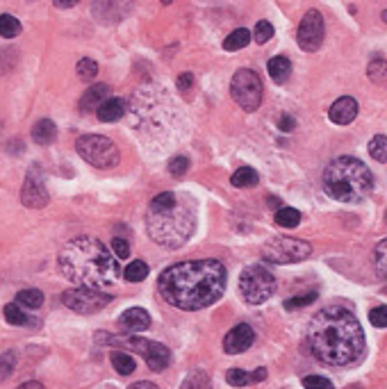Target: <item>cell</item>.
I'll list each match as a JSON object with an SVG mask.
<instances>
[{
  "mask_svg": "<svg viewBox=\"0 0 387 389\" xmlns=\"http://www.w3.org/2000/svg\"><path fill=\"white\" fill-rule=\"evenodd\" d=\"M328 116H331V121L338 123V125L353 123V121H356V116H358V100L351 98V96L338 98L331 105V109H328Z\"/></svg>",
  "mask_w": 387,
  "mask_h": 389,
  "instance_id": "15",
  "label": "cell"
},
{
  "mask_svg": "<svg viewBox=\"0 0 387 389\" xmlns=\"http://www.w3.org/2000/svg\"><path fill=\"white\" fill-rule=\"evenodd\" d=\"M180 389H210V378L205 374H200V371H196V374H191L189 378H184Z\"/></svg>",
  "mask_w": 387,
  "mask_h": 389,
  "instance_id": "36",
  "label": "cell"
},
{
  "mask_svg": "<svg viewBox=\"0 0 387 389\" xmlns=\"http://www.w3.org/2000/svg\"><path fill=\"white\" fill-rule=\"evenodd\" d=\"M374 189V173L358 157L342 155L335 157L324 168V191L333 200L360 203Z\"/></svg>",
  "mask_w": 387,
  "mask_h": 389,
  "instance_id": "5",
  "label": "cell"
},
{
  "mask_svg": "<svg viewBox=\"0 0 387 389\" xmlns=\"http://www.w3.org/2000/svg\"><path fill=\"white\" fill-rule=\"evenodd\" d=\"M112 251H114V255L119 257V260H125L130 255V244L123 239V237H114V241H112Z\"/></svg>",
  "mask_w": 387,
  "mask_h": 389,
  "instance_id": "41",
  "label": "cell"
},
{
  "mask_svg": "<svg viewBox=\"0 0 387 389\" xmlns=\"http://www.w3.org/2000/svg\"><path fill=\"white\" fill-rule=\"evenodd\" d=\"M297 41L306 53H315V50L322 48V44H324V16H322V12L310 10L306 16H303L299 32H297Z\"/></svg>",
  "mask_w": 387,
  "mask_h": 389,
  "instance_id": "12",
  "label": "cell"
},
{
  "mask_svg": "<svg viewBox=\"0 0 387 389\" xmlns=\"http://www.w3.org/2000/svg\"><path fill=\"white\" fill-rule=\"evenodd\" d=\"M14 369H16V353L7 351L0 355V383H5V380L14 374Z\"/></svg>",
  "mask_w": 387,
  "mask_h": 389,
  "instance_id": "33",
  "label": "cell"
},
{
  "mask_svg": "<svg viewBox=\"0 0 387 389\" xmlns=\"http://www.w3.org/2000/svg\"><path fill=\"white\" fill-rule=\"evenodd\" d=\"M55 139H57V128L50 118H41V121L35 123V128H32V141L39 143V146H48Z\"/></svg>",
  "mask_w": 387,
  "mask_h": 389,
  "instance_id": "21",
  "label": "cell"
},
{
  "mask_svg": "<svg viewBox=\"0 0 387 389\" xmlns=\"http://www.w3.org/2000/svg\"><path fill=\"white\" fill-rule=\"evenodd\" d=\"M383 292H385V294H387V287H385V289H383Z\"/></svg>",
  "mask_w": 387,
  "mask_h": 389,
  "instance_id": "50",
  "label": "cell"
},
{
  "mask_svg": "<svg viewBox=\"0 0 387 389\" xmlns=\"http://www.w3.org/2000/svg\"><path fill=\"white\" fill-rule=\"evenodd\" d=\"M230 182H232V187H237V189H248V187H255V184L260 182V175L255 168L242 166L232 173Z\"/></svg>",
  "mask_w": 387,
  "mask_h": 389,
  "instance_id": "22",
  "label": "cell"
},
{
  "mask_svg": "<svg viewBox=\"0 0 387 389\" xmlns=\"http://www.w3.org/2000/svg\"><path fill=\"white\" fill-rule=\"evenodd\" d=\"M19 389H46V387L41 383H37V380H30V383H23Z\"/></svg>",
  "mask_w": 387,
  "mask_h": 389,
  "instance_id": "45",
  "label": "cell"
},
{
  "mask_svg": "<svg viewBox=\"0 0 387 389\" xmlns=\"http://www.w3.org/2000/svg\"><path fill=\"white\" fill-rule=\"evenodd\" d=\"M385 223H387V209H385Z\"/></svg>",
  "mask_w": 387,
  "mask_h": 389,
  "instance_id": "49",
  "label": "cell"
},
{
  "mask_svg": "<svg viewBox=\"0 0 387 389\" xmlns=\"http://www.w3.org/2000/svg\"><path fill=\"white\" fill-rule=\"evenodd\" d=\"M146 276H148V264L141 260H134L132 264H128V269H125V273H123V278L128 283H141V280H146Z\"/></svg>",
  "mask_w": 387,
  "mask_h": 389,
  "instance_id": "27",
  "label": "cell"
},
{
  "mask_svg": "<svg viewBox=\"0 0 387 389\" xmlns=\"http://www.w3.org/2000/svg\"><path fill=\"white\" fill-rule=\"evenodd\" d=\"M191 87H194V75L191 73H182L178 78V89L187 94V91H191Z\"/></svg>",
  "mask_w": 387,
  "mask_h": 389,
  "instance_id": "42",
  "label": "cell"
},
{
  "mask_svg": "<svg viewBox=\"0 0 387 389\" xmlns=\"http://www.w3.org/2000/svg\"><path fill=\"white\" fill-rule=\"evenodd\" d=\"M276 223L283 228H297L301 223V212L294 207H281L278 212H276Z\"/></svg>",
  "mask_w": 387,
  "mask_h": 389,
  "instance_id": "28",
  "label": "cell"
},
{
  "mask_svg": "<svg viewBox=\"0 0 387 389\" xmlns=\"http://www.w3.org/2000/svg\"><path fill=\"white\" fill-rule=\"evenodd\" d=\"M267 378V369H255V371H242V369H230L228 374H226V380L232 385V387H248V385H255V383H262Z\"/></svg>",
  "mask_w": 387,
  "mask_h": 389,
  "instance_id": "18",
  "label": "cell"
},
{
  "mask_svg": "<svg viewBox=\"0 0 387 389\" xmlns=\"http://www.w3.org/2000/svg\"><path fill=\"white\" fill-rule=\"evenodd\" d=\"M57 267L66 280L87 289H109L119 283V262L103 241L94 237H75L57 255Z\"/></svg>",
  "mask_w": 387,
  "mask_h": 389,
  "instance_id": "3",
  "label": "cell"
},
{
  "mask_svg": "<svg viewBox=\"0 0 387 389\" xmlns=\"http://www.w3.org/2000/svg\"><path fill=\"white\" fill-rule=\"evenodd\" d=\"M48 200H50V196H48L44 180H41L35 171L28 173V177H25V182H23V189H21V203L25 207L41 209L48 205Z\"/></svg>",
  "mask_w": 387,
  "mask_h": 389,
  "instance_id": "13",
  "label": "cell"
},
{
  "mask_svg": "<svg viewBox=\"0 0 387 389\" xmlns=\"http://www.w3.org/2000/svg\"><path fill=\"white\" fill-rule=\"evenodd\" d=\"M253 342H255L253 328H251L248 324H239L223 337V351L228 355H239L244 351H248L251 346H253Z\"/></svg>",
  "mask_w": 387,
  "mask_h": 389,
  "instance_id": "14",
  "label": "cell"
},
{
  "mask_svg": "<svg viewBox=\"0 0 387 389\" xmlns=\"http://www.w3.org/2000/svg\"><path fill=\"white\" fill-rule=\"evenodd\" d=\"M3 315H5L7 324H12V326H25V324H30L28 315H25V312H23L19 305H16V303H10V305H5Z\"/></svg>",
  "mask_w": 387,
  "mask_h": 389,
  "instance_id": "31",
  "label": "cell"
},
{
  "mask_svg": "<svg viewBox=\"0 0 387 389\" xmlns=\"http://www.w3.org/2000/svg\"><path fill=\"white\" fill-rule=\"evenodd\" d=\"M62 303L78 315H96L105 305L112 303V294H103L98 289H87V287H75L62 294Z\"/></svg>",
  "mask_w": 387,
  "mask_h": 389,
  "instance_id": "10",
  "label": "cell"
},
{
  "mask_svg": "<svg viewBox=\"0 0 387 389\" xmlns=\"http://www.w3.org/2000/svg\"><path fill=\"white\" fill-rule=\"evenodd\" d=\"M369 321H372L374 328H387V308L385 305H378L369 312Z\"/></svg>",
  "mask_w": 387,
  "mask_h": 389,
  "instance_id": "40",
  "label": "cell"
},
{
  "mask_svg": "<svg viewBox=\"0 0 387 389\" xmlns=\"http://www.w3.org/2000/svg\"><path fill=\"white\" fill-rule=\"evenodd\" d=\"M128 389H157V385H153V383H148V380H139V383H134V385H130Z\"/></svg>",
  "mask_w": 387,
  "mask_h": 389,
  "instance_id": "44",
  "label": "cell"
},
{
  "mask_svg": "<svg viewBox=\"0 0 387 389\" xmlns=\"http://www.w3.org/2000/svg\"><path fill=\"white\" fill-rule=\"evenodd\" d=\"M303 387L306 389H335L333 383L324 376H308L303 378Z\"/></svg>",
  "mask_w": 387,
  "mask_h": 389,
  "instance_id": "39",
  "label": "cell"
},
{
  "mask_svg": "<svg viewBox=\"0 0 387 389\" xmlns=\"http://www.w3.org/2000/svg\"><path fill=\"white\" fill-rule=\"evenodd\" d=\"M269 205H271V207H281V200L278 198H269Z\"/></svg>",
  "mask_w": 387,
  "mask_h": 389,
  "instance_id": "46",
  "label": "cell"
},
{
  "mask_svg": "<svg viewBox=\"0 0 387 389\" xmlns=\"http://www.w3.org/2000/svg\"><path fill=\"white\" fill-rule=\"evenodd\" d=\"M112 367L116 374L121 376H130L134 369H137V362H134V358L130 353H123V351H114L112 353Z\"/></svg>",
  "mask_w": 387,
  "mask_h": 389,
  "instance_id": "24",
  "label": "cell"
},
{
  "mask_svg": "<svg viewBox=\"0 0 387 389\" xmlns=\"http://www.w3.org/2000/svg\"><path fill=\"white\" fill-rule=\"evenodd\" d=\"M310 353L328 367H349L365 355V333L347 308H324L308 326Z\"/></svg>",
  "mask_w": 387,
  "mask_h": 389,
  "instance_id": "2",
  "label": "cell"
},
{
  "mask_svg": "<svg viewBox=\"0 0 387 389\" xmlns=\"http://www.w3.org/2000/svg\"><path fill=\"white\" fill-rule=\"evenodd\" d=\"M251 37H253L260 46L267 44V41L274 37V25L269 23V21H260V23H255V30H253V35H251Z\"/></svg>",
  "mask_w": 387,
  "mask_h": 389,
  "instance_id": "34",
  "label": "cell"
},
{
  "mask_svg": "<svg viewBox=\"0 0 387 389\" xmlns=\"http://www.w3.org/2000/svg\"><path fill=\"white\" fill-rule=\"evenodd\" d=\"M228 283V271L219 260H189L164 269L157 278V292L164 303L196 312L221 299Z\"/></svg>",
  "mask_w": 387,
  "mask_h": 389,
  "instance_id": "1",
  "label": "cell"
},
{
  "mask_svg": "<svg viewBox=\"0 0 387 389\" xmlns=\"http://www.w3.org/2000/svg\"><path fill=\"white\" fill-rule=\"evenodd\" d=\"M16 305H23L28 310H39L44 305V294L39 289H21L16 294Z\"/></svg>",
  "mask_w": 387,
  "mask_h": 389,
  "instance_id": "25",
  "label": "cell"
},
{
  "mask_svg": "<svg viewBox=\"0 0 387 389\" xmlns=\"http://www.w3.org/2000/svg\"><path fill=\"white\" fill-rule=\"evenodd\" d=\"M123 344L132 349L134 353H139L141 358L146 360V365L150 371H164L169 367L171 362V353L166 349L164 344L159 342H150V340H141V337H128V340H123Z\"/></svg>",
  "mask_w": 387,
  "mask_h": 389,
  "instance_id": "11",
  "label": "cell"
},
{
  "mask_svg": "<svg viewBox=\"0 0 387 389\" xmlns=\"http://www.w3.org/2000/svg\"><path fill=\"white\" fill-rule=\"evenodd\" d=\"M119 328L125 333H141L150 328V315L144 308H130L125 310L119 319Z\"/></svg>",
  "mask_w": 387,
  "mask_h": 389,
  "instance_id": "16",
  "label": "cell"
},
{
  "mask_svg": "<svg viewBox=\"0 0 387 389\" xmlns=\"http://www.w3.org/2000/svg\"><path fill=\"white\" fill-rule=\"evenodd\" d=\"M107 94H109V87L107 84H94V87H89L85 91V96L80 98V109L85 114L89 112H98V107L107 100Z\"/></svg>",
  "mask_w": 387,
  "mask_h": 389,
  "instance_id": "17",
  "label": "cell"
},
{
  "mask_svg": "<svg viewBox=\"0 0 387 389\" xmlns=\"http://www.w3.org/2000/svg\"><path fill=\"white\" fill-rule=\"evenodd\" d=\"M21 35V21L12 14H0V37L14 39Z\"/></svg>",
  "mask_w": 387,
  "mask_h": 389,
  "instance_id": "26",
  "label": "cell"
},
{
  "mask_svg": "<svg viewBox=\"0 0 387 389\" xmlns=\"http://www.w3.org/2000/svg\"><path fill=\"white\" fill-rule=\"evenodd\" d=\"M317 299V292H308L303 296H294V299H287L285 301V310H299V308H306L310 303H315Z\"/></svg>",
  "mask_w": 387,
  "mask_h": 389,
  "instance_id": "37",
  "label": "cell"
},
{
  "mask_svg": "<svg viewBox=\"0 0 387 389\" xmlns=\"http://www.w3.org/2000/svg\"><path fill=\"white\" fill-rule=\"evenodd\" d=\"M278 128H281L283 132H292L294 128H297V121H294V118H292V116H287V114H285V116L281 118Z\"/></svg>",
  "mask_w": 387,
  "mask_h": 389,
  "instance_id": "43",
  "label": "cell"
},
{
  "mask_svg": "<svg viewBox=\"0 0 387 389\" xmlns=\"http://www.w3.org/2000/svg\"><path fill=\"white\" fill-rule=\"evenodd\" d=\"M75 3H55V7H73Z\"/></svg>",
  "mask_w": 387,
  "mask_h": 389,
  "instance_id": "47",
  "label": "cell"
},
{
  "mask_svg": "<svg viewBox=\"0 0 387 389\" xmlns=\"http://www.w3.org/2000/svg\"><path fill=\"white\" fill-rule=\"evenodd\" d=\"M98 118L103 123H114L125 114V100L123 98H107L103 105L98 107Z\"/></svg>",
  "mask_w": 387,
  "mask_h": 389,
  "instance_id": "19",
  "label": "cell"
},
{
  "mask_svg": "<svg viewBox=\"0 0 387 389\" xmlns=\"http://www.w3.org/2000/svg\"><path fill=\"white\" fill-rule=\"evenodd\" d=\"M310 255H313V246L294 237H274L262 248V257L271 264H294V262L308 260Z\"/></svg>",
  "mask_w": 387,
  "mask_h": 389,
  "instance_id": "8",
  "label": "cell"
},
{
  "mask_svg": "<svg viewBox=\"0 0 387 389\" xmlns=\"http://www.w3.org/2000/svg\"><path fill=\"white\" fill-rule=\"evenodd\" d=\"M383 21L387 23V12H383Z\"/></svg>",
  "mask_w": 387,
  "mask_h": 389,
  "instance_id": "48",
  "label": "cell"
},
{
  "mask_svg": "<svg viewBox=\"0 0 387 389\" xmlns=\"http://www.w3.org/2000/svg\"><path fill=\"white\" fill-rule=\"evenodd\" d=\"M239 292L244 301L251 305H260V303L269 301L276 292V278L267 267L251 264L239 276Z\"/></svg>",
  "mask_w": 387,
  "mask_h": 389,
  "instance_id": "7",
  "label": "cell"
},
{
  "mask_svg": "<svg viewBox=\"0 0 387 389\" xmlns=\"http://www.w3.org/2000/svg\"><path fill=\"white\" fill-rule=\"evenodd\" d=\"M367 75L369 80L376 82V84H385L387 82V62L381 57H376L372 64L367 66Z\"/></svg>",
  "mask_w": 387,
  "mask_h": 389,
  "instance_id": "29",
  "label": "cell"
},
{
  "mask_svg": "<svg viewBox=\"0 0 387 389\" xmlns=\"http://www.w3.org/2000/svg\"><path fill=\"white\" fill-rule=\"evenodd\" d=\"M251 32L246 28H237V30H232L228 37L223 39V48L228 50V53H235V50H242V48H246L251 44Z\"/></svg>",
  "mask_w": 387,
  "mask_h": 389,
  "instance_id": "23",
  "label": "cell"
},
{
  "mask_svg": "<svg viewBox=\"0 0 387 389\" xmlns=\"http://www.w3.org/2000/svg\"><path fill=\"white\" fill-rule=\"evenodd\" d=\"M267 71H269V75H271V80L276 84H285L292 75V62L283 55L271 57L269 59V64H267Z\"/></svg>",
  "mask_w": 387,
  "mask_h": 389,
  "instance_id": "20",
  "label": "cell"
},
{
  "mask_svg": "<svg viewBox=\"0 0 387 389\" xmlns=\"http://www.w3.org/2000/svg\"><path fill=\"white\" fill-rule=\"evenodd\" d=\"M75 71H78V78L80 80H85V82H91V80H96V75H98V64L94 62V59H80L78 66H75Z\"/></svg>",
  "mask_w": 387,
  "mask_h": 389,
  "instance_id": "32",
  "label": "cell"
},
{
  "mask_svg": "<svg viewBox=\"0 0 387 389\" xmlns=\"http://www.w3.org/2000/svg\"><path fill=\"white\" fill-rule=\"evenodd\" d=\"M374 260H376V269H378V273H381L383 278H387V239H383V241L376 246V251H374Z\"/></svg>",
  "mask_w": 387,
  "mask_h": 389,
  "instance_id": "35",
  "label": "cell"
},
{
  "mask_svg": "<svg viewBox=\"0 0 387 389\" xmlns=\"http://www.w3.org/2000/svg\"><path fill=\"white\" fill-rule=\"evenodd\" d=\"M198 207L187 193L162 191L150 200L146 230L157 246L180 248L196 232Z\"/></svg>",
  "mask_w": 387,
  "mask_h": 389,
  "instance_id": "4",
  "label": "cell"
},
{
  "mask_svg": "<svg viewBox=\"0 0 387 389\" xmlns=\"http://www.w3.org/2000/svg\"><path fill=\"white\" fill-rule=\"evenodd\" d=\"M187 171H189V159H187V157L178 155V157L169 159V173H171V175L180 177V175H184Z\"/></svg>",
  "mask_w": 387,
  "mask_h": 389,
  "instance_id": "38",
  "label": "cell"
},
{
  "mask_svg": "<svg viewBox=\"0 0 387 389\" xmlns=\"http://www.w3.org/2000/svg\"><path fill=\"white\" fill-rule=\"evenodd\" d=\"M369 155H372L376 162H387V137L385 134H376V137L369 141Z\"/></svg>",
  "mask_w": 387,
  "mask_h": 389,
  "instance_id": "30",
  "label": "cell"
},
{
  "mask_svg": "<svg viewBox=\"0 0 387 389\" xmlns=\"http://www.w3.org/2000/svg\"><path fill=\"white\" fill-rule=\"evenodd\" d=\"M262 80L260 75L251 69H239L237 73L232 75L230 82V96L242 109L246 112H255L262 103Z\"/></svg>",
  "mask_w": 387,
  "mask_h": 389,
  "instance_id": "9",
  "label": "cell"
},
{
  "mask_svg": "<svg viewBox=\"0 0 387 389\" xmlns=\"http://www.w3.org/2000/svg\"><path fill=\"white\" fill-rule=\"evenodd\" d=\"M75 150H78V155L85 162H89L96 168H114L121 162L119 146L112 139L103 137V134H85V137H78Z\"/></svg>",
  "mask_w": 387,
  "mask_h": 389,
  "instance_id": "6",
  "label": "cell"
}]
</instances>
